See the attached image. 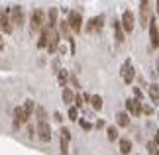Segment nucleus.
I'll use <instances>...</instances> for the list:
<instances>
[{"mask_svg": "<svg viewBox=\"0 0 159 155\" xmlns=\"http://www.w3.org/2000/svg\"><path fill=\"white\" fill-rule=\"evenodd\" d=\"M90 102H93V108H94V110H100V108H102V96L93 94V96H90Z\"/></svg>", "mask_w": 159, "mask_h": 155, "instance_id": "obj_20", "label": "nucleus"}, {"mask_svg": "<svg viewBox=\"0 0 159 155\" xmlns=\"http://www.w3.org/2000/svg\"><path fill=\"white\" fill-rule=\"evenodd\" d=\"M106 134H108V139H110V141H116V139H118V130H116L114 126H110V128L106 130Z\"/></svg>", "mask_w": 159, "mask_h": 155, "instance_id": "obj_24", "label": "nucleus"}, {"mask_svg": "<svg viewBox=\"0 0 159 155\" xmlns=\"http://www.w3.org/2000/svg\"><path fill=\"white\" fill-rule=\"evenodd\" d=\"M75 92H73L71 89H63V102L65 104H73V102H75Z\"/></svg>", "mask_w": 159, "mask_h": 155, "instance_id": "obj_18", "label": "nucleus"}, {"mask_svg": "<svg viewBox=\"0 0 159 155\" xmlns=\"http://www.w3.org/2000/svg\"><path fill=\"white\" fill-rule=\"evenodd\" d=\"M69 118H71V120H73V122H75V120H77V118H79V110H77V106H75V108H73V106L69 108Z\"/></svg>", "mask_w": 159, "mask_h": 155, "instance_id": "obj_27", "label": "nucleus"}, {"mask_svg": "<svg viewBox=\"0 0 159 155\" xmlns=\"http://www.w3.org/2000/svg\"><path fill=\"white\" fill-rule=\"evenodd\" d=\"M148 153L149 155H159V145L155 141H148Z\"/></svg>", "mask_w": 159, "mask_h": 155, "instance_id": "obj_23", "label": "nucleus"}, {"mask_svg": "<svg viewBox=\"0 0 159 155\" xmlns=\"http://www.w3.org/2000/svg\"><path fill=\"white\" fill-rule=\"evenodd\" d=\"M35 114H38L39 122H45V110L41 108V106H38V108H35Z\"/></svg>", "mask_w": 159, "mask_h": 155, "instance_id": "obj_26", "label": "nucleus"}, {"mask_svg": "<svg viewBox=\"0 0 159 155\" xmlns=\"http://www.w3.org/2000/svg\"><path fill=\"white\" fill-rule=\"evenodd\" d=\"M81 126H83L84 130H90V124H87V122H81Z\"/></svg>", "mask_w": 159, "mask_h": 155, "instance_id": "obj_32", "label": "nucleus"}, {"mask_svg": "<svg viewBox=\"0 0 159 155\" xmlns=\"http://www.w3.org/2000/svg\"><path fill=\"white\" fill-rule=\"evenodd\" d=\"M55 120H57V122H61V120H63V116H61L59 112H55Z\"/></svg>", "mask_w": 159, "mask_h": 155, "instance_id": "obj_31", "label": "nucleus"}, {"mask_svg": "<svg viewBox=\"0 0 159 155\" xmlns=\"http://www.w3.org/2000/svg\"><path fill=\"white\" fill-rule=\"evenodd\" d=\"M34 106H35V104H34V100H26V104H24V112H26V116L30 118V114H32L34 112Z\"/></svg>", "mask_w": 159, "mask_h": 155, "instance_id": "obj_25", "label": "nucleus"}, {"mask_svg": "<svg viewBox=\"0 0 159 155\" xmlns=\"http://www.w3.org/2000/svg\"><path fill=\"white\" fill-rule=\"evenodd\" d=\"M0 30L4 34H12V30H14V24H12L10 16H8V10L0 12Z\"/></svg>", "mask_w": 159, "mask_h": 155, "instance_id": "obj_8", "label": "nucleus"}, {"mask_svg": "<svg viewBox=\"0 0 159 155\" xmlns=\"http://www.w3.org/2000/svg\"><path fill=\"white\" fill-rule=\"evenodd\" d=\"M69 141H71V132L67 128L61 130V153L67 155L69 153Z\"/></svg>", "mask_w": 159, "mask_h": 155, "instance_id": "obj_12", "label": "nucleus"}, {"mask_svg": "<svg viewBox=\"0 0 159 155\" xmlns=\"http://www.w3.org/2000/svg\"><path fill=\"white\" fill-rule=\"evenodd\" d=\"M155 144L159 145V132H155Z\"/></svg>", "mask_w": 159, "mask_h": 155, "instance_id": "obj_33", "label": "nucleus"}, {"mask_svg": "<svg viewBox=\"0 0 159 155\" xmlns=\"http://www.w3.org/2000/svg\"><path fill=\"white\" fill-rule=\"evenodd\" d=\"M38 135H39L41 141H49L51 139V128H49L47 122H39L38 124Z\"/></svg>", "mask_w": 159, "mask_h": 155, "instance_id": "obj_11", "label": "nucleus"}, {"mask_svg": "<svg viewBox=\"0 0 159 155\" xmlns=\"http://www.w3.org/2000/svg\"><path fill=\"white\" fill-rule=\"evenodd\" d=\"M4 47V41H2V35H0V49Z\"/></svg>", "mask_w": 159, "mask_h": 155, "instance_id": "obj_34", "label": "nucleus"}, {"mask_svg": "<svg viewBox=\"0 0 159 155\" xmlns=\"http://www.w3.org/2000/svg\"><path fill=\"white\" fill-rule=\"evenodd\" d=\"M102 26H104V18L102 16H96V18H90V20L87 22V34H96V32H100Z\"/></svg>", "mask_w": 159, "mask_h": 155, "instance_id": "obj_5", "label": "nucleus"}, {"mask_svg": "<svg viewBox=\"0 0 159 155\" xmlns=\"http://www.w3.org/2000/svg\"><path fill=\"white\" fill-rule=\"evenodd\" d=\"M120 151H122V155H128L132 151V141L130 139H120Z\"/></svg>", "mask_w": 159, "mask_h": 155, "instance_id": "obj_19", "label": "nucleus"}, {"mask_svg": "<svg viewBox=\"0 0 159 155\" xmlns=\"http://www.w3.org/2000/svg\"><path fill=\"white\" fill-rule=\"evenodd\" d=\"M149 2L148 0H143L142 4H139V24H142V26L145 28V26H149V12H151V8H149Z\"/></svg>", "mask_w": 159, "mask_h": 155, "instance_id": "obj_4", "label": "nucleus"}, {"mask_svg": "<svg viewBox=\"0 0 159 155\" xmlns=\"http://www.w3.org/2000/svg\"><path fill=\"white\" fill-rule=\"evenodd\" d=\"M114 35H116V43H124V28H122V22L116 20L114 22Z\"/></svg>", "mask_w": 159, "mask_h": 155, "instance_id": "obj_15", "label": "nucleus"}, {"mask_svg": "<svg viewBox=\"0 0 159 155\" xmlns=\"http://www.w3.org/2000/svg\"><path fill=\"white\" fill-rule=\"evenodd\" d=\"M83 100H84V96H81V94H77V96H75V104H77V108H79V106H83V104H84Z\"/></svg>", "mask_w": 159, "mask_h": 155, "instance_id": "obj_28", "label": "nucleus"}, {"mask_svg": "<svg viewBox=\"0 0 159 155\" xmlns=\"http://www.w3.org/2000/svg\"><path fill=\"white\" fill-rule=\"evenodd\" d=\"M47 26H57V8H51L49 10V22H47Z\"/></svg>", "mask_w": 159, "mask_h": 155, "instance_id": "obj_21", "label": "nucleus"}, {"mask_svg": "<svg viewBox=\"0 0 159 155\" xmlns=\"http://www.w3.org/2000/svg\"><path fill=\"white\" fill-rule=\"evenodd\" d=\"M157 73H159V61H157Z\"/></svg>", "mask_w": 159, "mask_h": 155, "instance_id": "obj_35", "label": "nucleus"}, {"mask_svg": "<svg viewBox=\"0 0 159 155\" xmlns=\"http://www.w3.org/2000/svg\"><path fill=\"white\" fill-rule=\"evenodd\" d=\"M134 94H136V98L139 100V98H142V90H139V89H134Z\"/></svg>", "mask_w": 159, "mask_h": 155, "instance_id": "obj_29", "label": "nucleus"}, {"mask_svg": "<svg viewBox=\"0 0 159 155\" xmlns=\"http://www.w3.org/2000/svg\"><path fill=\"white\" fill-rule=\"evenodd\" d=\"M57 45H59V32L53 26H45L43 30H41L38 47H45L49 53H55L57 51Z\"/></svg>", "mask_w": 159, "mask_h": 155, "instance_id": "obj_1", "label": "nucleus"}, {"mask_svg": "<svg viewBox=\"0 0 159 155\" xmlns=\"http://www.w3.org/2000/svg\"><path fill=\"white\" fill-rule=\"evenodd\" d=\"M126 106H128V110H130V114H134V116H139V114L143 112L142 100H136V98H128V100H126Z\"/></svg>", "mask_w": 159, "mask_h": 155, "instance_id": "obj_10", "label": "nucleus"}, {"mask_svg": "<svg viewBox=\"0 0 159 155\" xmlns=\"http://www.w3.org/2000/svg\"><path fill=\"white\" fill-rule=\"evenodd\" d=\"M67 77H69V75H67V71L61 69L59 75H57V83H59V86H65V84H67Z\"/></svg>", "mask_w": 159, "mask_h": 155, "instance_id": "obj_22", "label": "nucleus"}, {"mask_svg": "<svg viewBox=\"0 0 159 155\" xmlns=\"http://www.w3.org/2000/svg\"><path fill=\"white\" fill-rule=\"evenodd\" d=\"M8 10V16L14 26H24L26 18H24V12H22V6H12V8H6Z\"/></svg>", "mask_w": 159, "mask_h": 155, "instance_id": "obj_3", "label": "nucleus"}, {"mask_svg": "<svg viewBox=\"0 0 159 155\" xmlns=\"http://www.w3.org/2000/svg\"><path fill=\"white\" fill-rule=\"evenodd\" d=\"M45 14H43V10L41 8H35L32 12V18H30V28L34 30V32H41L45 26Z\"/></svg>", "mask_w": 159, "mask_h": 155, "instance_id": "obj_2", "label": "nucleus"}, {"mask_svg": "<svg viewBox=\"0 0 159 155\" xmlns=\"http://www.w3.org/2000/svg\"><path fill=\"white\" fill-rule=\"evenodd\" d=\"M71 83H73V84H75V89H79V80H77L75 77H71Z\"/></svg>", "mask_w": 159, "mask_h": 155, "instance_id": "obj_30", "label": "nucleus"}, {"mask_svg": "<svg viewBox=\"0 0 159 155\" xmlns=\"http://www.w3.org/2000/svg\"><path fill=\"white\" fill-rule=\"evenodd\" d=\"M149 39H151V47L157 49L159 47V28H157L155 18H151V22H149Z\"/></svg>", "mask_w": 159, "mask_h": 155, "instance_id": "obj_7", "label": "nucleus"}, {"mask_svg": "<svg viewBox=\"0 0 159 155\" xmlns=\"http://www.w3.org/2000/svg\"><path fill=\"white\" fill-rule=\"evenodd\" d=\"M120 75H122V80H124L126 84H130L134 77H136V71H134V67L130 61H124V65H122V71H120Z\"/></svg>", "mask_w": 159, "mask_h": 155, "instance_id": "obj_6", "label": "nucleus"}, {"mask_svg": "<svg viewBox=\"0 0 159 155\" xmlns=\"http://www.w3.org/2000/svg\"><path fill=\"white\" fill-rule=\"evenodd\" d=\"M69 28H71L75 34L83 30V18H81V14H79V12H71V14H69Z\"/></svg>", "mask_w": 159, "mask_h": 155, "instance_id": "obj_9", "label": "nucleus"}, {"mask_svg": "<svg viewBox=\"0 0 159 155\" xmlns=\"http://www.w3.org/2000/svg\"><path fill=\"white\" fill-rule=\"evenodd\" d=\"M28 122V116H26V112H24V108H20L18 106L16 110H14V126L18 128V126H22V124H26Z\"/></svg>", "mask_w": 159, "mask_h": 155, "instance_id": "obj_14", "label": "nucleus"}, {"mask_svg": "<svg viewBox=\"0 0 159 155\" xmlns=\"http://www.w3.org/2000/svg\"><path fill=\"white\" fill-rule=\"evenodd\" d=\"M134 24H136V22H134V14L130 10H126L124 16H122V28H124V32H132Z\"/></svg>", "mask_w": 159, "mask_h": 155, "instance_id": "obj_13", "label": "nucleus"}, {"mask_svg": "<svg viewBox=\"0 0 159 155\" xmlns=\"http://www.w3.org/2000/svg\"><path fill=\"white\" fill-rule=\"evenodd\" d=\"M149 98L153 100V104L159 102V84H157V83L149 84Z\"/></svg>", "mask_w": 159, "mask_h": 155, "instance_id": "obj_17", "label": "nucleus"}, {"mask_svg": "<svg viewBox=\"0 0 159 155\" xmlns=\"http://www.w3.org/2000/svg\"><path fill=\"white\" fill-rule=\"evenodd\" d=\"M116 124L122 126V128L130 126V116H128L126 112H118V114H116Z\"/></svg>", "mask_w": 159, "mask_h": 155, "instance_id": "obj_16", "label": "nucleus"}]
</instances>
